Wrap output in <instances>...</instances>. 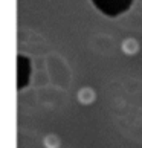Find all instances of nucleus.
Returning a JSON list of instances; mask_svg holds the SVG:
<instances>
[{"label": "nucleus", "instance_id": "1", "mask_svg": "<svg viewBox=\"0 0 142 148\" xmlns=\"http://www.w3.org/2000/svg\"><path fill=\"white\" fill-rule=\"evenodd\" d=\"M76 99L80 101V104H83V106H90L96 99V93L92 87H81L78 90V93H76Z\"/></svg>", "mask_w": 142, "mask_h": 148}, {"label": "nucleus", "instance_id": "2", "mask_svg": "<svg viewBox=\"0 0 142 148\" xmlns=\"http://www.w3.org/2000/svg\"><path fill=\"white\" fill-rule=\"evenodd\" d=\"M121 49L125 55H136L139 52V43L134 38H125L121 43Z\"/></svg>", "mask_w": 142, "mask_h": 148}, {"label": "nucleus", "instance_id": "3", "mask_svg": "<svg viewBox=\"0 0 142 148\" xmlns=\"http://www.w3.org/2000/svg\"><path fill=\"white\" fill-rule=\"evenodd\" d=\"M43 144L46 148H60V139L57 134H47L43 139Z\"/></svg>", "mask_w": 142, "mask_h": 148}]
</instances>
